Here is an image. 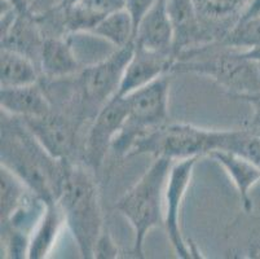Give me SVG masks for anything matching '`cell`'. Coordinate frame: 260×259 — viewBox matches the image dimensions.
<instances>
[{
  "mask_svg": "<svg viewBox=\"0 0 260 259\" xmlns=\"http://www.w3.org/2000/svg\"><path fill=\"white\" fill-rule=\"evenodd\" d=\"M2 165L46 203L57 201L63 162L52 157L20 117L2 111Z\"/></svg>",
  "mask_w": 260,
  "mask_h": 259,
  "instance_id": "1",
  "label": "cell"
},
{
  "mask_svg": "<svg viewBox=\"0 0 260 259\" xmlns=\"http://www.w3.org/2000/svg\"><path fill=\"white\" fill-rule=\"evenodd\" d=\"M57 203L82 258H94L96 245L105 229L100 193L93 175L83 166L65 160Z\"/></svg>",
  "mask_w": 260,
  "mask_h": 259,
  "instance_id": "2",
  "label": "cell"
},
{
  "mask_svg": "<svg viewBox=\"0 0 260 259\" xmlns=\"http://www.w3.org/2000/svg\"><path fill=\"white\" fill-rule=\"evenodd\" d=\"M245 130H209L183 123H166L146 134L135 142L128 156L150 154L184 160L191 157L210 156L215 151L238 152L241 144L250 134Z\"/></svg>",
  "mask_w": 260,
  "mask_h": 259,
  "instance_id": "3",
  "label": "cell"
},
{
  "mask_svg": "<svg viewBox=\"0 0 260 259\" xmlns=\"http://www.w3.org/2000/svg\"><path fill=\"white\" fill-rule=\"evenodd\" d=\"M174 160L155 157L154 162L144 172L138 183L123 194L114 208L126 218L134 229L132 254L144 258V241L152 228L165 224V196Z\"/></svg>",
  "mask_w": 260,
  "mask_h": 259,
  "instance_id": "4",
  "label": "cell"
},
{
  "mask_svg": "<svg viewBox=\"0 0 260 259\" xmlns=\"http://www.w3.org/2000/svg\"><path fill=\"white\" fill-rule=\"evenodd\" d=\"M172 71L209 75L225 87L229 95L249 94L260 90V63L247 60L240 52L212 51L194 47L180 53Z\"/></svg>",
  "mask_w": 260,
  "mask_h": 259,
  "instance_id": "5",
  "label": "cell"
},
{
  "mask_svg": "<svg viewBox=\"0 0 260 259\" xmlns=\"http://www.w3.org/2000/svg\"><path fill=\"white\" fill-rule=\"evenodd\" d=\"M170 79L167 75L127 95L128 114L112 144L118 156H128L135 142L155 128L169 123Z\"/></svg>",
  "mask_w": 260,
  "mask_h": 259,
  "instance_id": "6",
  "label": "cell"
},
{
  "mask_svg": "<svg viewBox=\"0 0 260 259\" xmlns=\"http://www.w3.org/2000/svg\"><path fill=\"white\" fill-rule=\"evenodd\" d=\"M135 51V42L115 48L104 60L87 66L79 73L78 87L86 110L94 118L98 111L117 95L123 74Z\"/></svg>",
  "mask_w": 260,
  "mask_h": 259,
  "instance_id": "7",
  "label": "cell"
},
{
  "mask_svg": "<svg viewBox=\"0 0 260 259\" xmlns=\"http://www.w3.org/2000/svg\"><path fill=\"white\" fill-rule=\"evenodd\" d=\"M200 160L198 157L177 160L172 165L169 175V182L165 196V229L167 237L171 242L172 249L179 258H191L193 251L188 248L180 228V210L186 189L190 184L191 174L196 163Z\"/></svg>",
  "mask_w": 260,
  "mask_h": 259,
  "instance_id": "8",
  "label": "cell"
},
{
  "mask_svg": "<svg viewBox=\"0 0 260 259\" xmlns=\"http://www.w3.org/2000/svg\"><path fill=\"white\" fill-rule=\"evenodd\" d=\"M128 114V103L126 97L114 96L110 99L92 120V125L84 141V160L93 170L104 163L108 151Z\"/></svg>",
  "mask_w": 260,
  "mask_h": 259,
  "instance_id": "9",
  "label": "cell"
},
{
  "mask_svg": "<svg viewBox=\"0 0 260 259\" xmlns=\"http://www.w3.org/2000/svg\"><path fill=\"white\" fill-rule=\"evenodd\" d=\"M21 120L52 157L62 161L70 160L77 139L75 125L70 118L52 110L42 117Z\"/></svg>",
  "mask_w": 260,
  "mask_h": 259,
  "instance_id": "10",
  "label": "cell"
},
{
  "mask_svg": "<svg viewBox=\"0 0 260 259\" xmlns=\"http://www.w3.org/2000/svg\"><path fill=\"white\" fill-rule=\"evenodd\" d=\"M175 61L176 56L174 54L150 51L135 44L134 54L123 74L119 90L115 96H127L157 78L166 75V73L172 71Z\"/></svg>",
  "mask_w": 260,
  "mask_h": 259,
  "instance_id": "11",
  "label": "cell"
},
{
  "mask_svg": "<svg viewBox=\"0 0 260 259\" xmlns=\"http://www.w3.org/2000/svg\"><path fill=\"white\" fill-rule=\"evenodd\" d=\"M135 44L146 49L175 56V30L169 0H157L139 22Z\"/></svg>",
  "mask_w": 260,
  "mask_h": 259,
  "instance_id": "12",
  "label": "cell"
},
{
  "mask_svg": "<svg viewBox=\"0 0 260 259\" xmlns=\"http://www.w3.org/2000/svg\"><path fill=\"white\" fill-rule=\"evenodd\" d=\"M0 106L2 111L20 118L42 117L53 110L48 94L39 82L2 89Z\"/></svg>",
  "mask_w": 260,
  "mask_h": 259,
  "instance_id": "13",
  "label": "cell"
},
{
  "mask_svg": "<svg viewBox=\"0 0 260 259\" xmlns=\"http://www.w3.org/2000/svg\"><path fill=\"white\" fill-rule=\"evenodd\" d=\"M40 73L48 79H62L79 71L70 39L62 35H44L40 52Z\"/></svg>",
  "mask_w": 260,
  "mask_h": 259,
  "instance_id": "14",
  "label": "cell"
},
{
  "mask_svg": "<svg viewBox=\"0 0 260 259\" xmlns=\"http://www.w3.org/2000/svg\"><path fill=\"white\" fill-rule=\"evenodd\" d=\"M209 157L223 166L237 188L243 210L246 213H251L252 201L250 189L260 180V168L249 158L236 152L215 151L210 153Z\"/></svg>",
  "mask_w": 260,
  "mask_h": 259,
  "instance_id": "15",
  "label": "cell"
},
{
  "mask_svg": "<svg viewBox=\"0 0 260 259\" xmlns=\"http://www.w3.org/2000/svg\"><path fill=\"white\" fill-rule=\"evenodd\" d=\"M169 11L175 30V56L191 48V44L205 37L202 25L193 0H169Z\"/></svg>",
  "mask_w": 260,
  "mask_h": 259,
  "instance_id": "16",
  "label": "cell"
},
{
  "mask_svg": "<svg viewBox=\"0 0 260 259\" xmlns=\"http://www.w3.org/2000/svg\"><path fill=\"white\" fill-rule=\"evenodd\" d=\"M63 223H66L65 215H63L60 204L57 201L47 203L43 217L34 228L32 234L30 235L27 258H46L56 244Z\"/></svg>",
  "mask_w": 260,
  "mask_h": 259,
  "instance_id": "17",
  "label": "cell"
},
{
  "mask_svg": "<svg viewBox=\"0 0 260 259\" xmlns=\"http://www.w3.org/2000/svg\"><path fill=\"white\" fill-rule=\"evenodd\" d=\"M40 69L31 59L16 51L2 48L0 52V85L20 87L39 82Z\"/></svg>",
  "mask_w": 260,
  "mask_h": 259,
  "instance_id": "18",
  "label": "cell"
},
{
  "mask_svg": "<svg viewBox=\"0 0 260 259\" xmlns=\"http://www.w3.org/2000/svg\"><path fill=\"white\" fill-rule=\"evenodd\" d=\"M91 34L108 40L115 48H120L135 42L136 27L131 13L127 8H123L103 18Z\"/></svg>",
  "mask_w": 260,
  "mask_h": 259,
  "instance_id": "19",
  "label": "cell"
},
{
  "mask_svg": "<svg viewBox=\"0 0 260 259\" xmlns=\"http://www.w3.org/2000/svg\"><path fill=\"white\" fill-rule=\"evenodd\" d=\"M201 21L206 23L238 22L250 0H193Z\"/></svg>",
  "mask_w": 260,
  "mask_h": 259,
  "instance_id": "20",
  "label": "cell"
},
{
  "mask_svg": "<svg viewBox=\"0 0 260 259\" xmlns=\"http://www.w3.org/2000/svg\"><path fill=\"white\" fill-rule=\"evenodd\" d=\"M0 178H2L0 217H2V223H4L20 208L31 189L17 175L13 174L9 168L3 165L0 167Z\"/></svg>",
  "mask_w": 260,
  "mask_h": 259,
  "instance_id": "21",
  "label": "cell"
},
{
  "mask_svg": "<svg viewBox=\"0 0 260 259\" xmlns=\"http://www.w3.org/2000/svg\"><path fill=\"white\" fill-rule=\"evenodd\" d=\"M87 9L103 20L108 14L126 8V0H79Z\"/></svg>",
  "mask_w": 260,
  "mask_h": 259,
  "instance_id": "22",
  "label": "cell"
},
{
  "mask_svg": "<svg viewBox=\"0 0 260 259\" xmlns=\"http://www.w3.org/2000/svg\"><path fill=\"white\" fill-rule=\"evenodd\" d=\"M251 130V128H250ZM236 153H240L245 156L246 158H249L252 163L260 168V136L257 132L250 131L245 140L241 144L240 149Z\"/></svg>",
  "mask_w": 260,
  "mask_h": 259,
  "instance_id": "23",
  "label": "cell"
},
{
  "mask_svg": "<svg viewBox=\"0 0 260 259\" xmlns=\"http://www.w3.org/2000/svg\"><path fill=\"white\" fill-rule=\"evenodd\" d=\"M232 97L241 100V101H245V103H247L251 106L252 116L249 122V128H251L252 131L260 134V90L259 91L249 92V94L233 95Z\"/></svg>",
  "mask_w": 260,
  "mask_h": 259,
  "instance_id": "24",
  "label": "cell"
},
{
  "mask_svg": "<svg viewBox=\"0 0 260 259\" xmlns=\"http://www.w3.org/2000/svg\"><path fill=\"white\" fill-rule=\"evenodd\" d=\"M68 4V0H27L30 13L35 18L51 13L53 11L62 8Z\"/></svg>",
  "mask_w": 260,
  "mask_h": 259,
  "instance_id": "25",
  "label": "cell"
},
{
  "mask_svg": "<svg viewBox=\"0 0 260 259\" xmlns=\"http://www.w3.org/2000/svg\"><path fill=\"white\" fill-rule=\"evenodd\" d=\"M155 2L157 0H126V8L131 13L132 18H134L135 27L138 28V25L141 18H143V16L152 8Z\"/></svg>",
  "mask_w": 260,
  "mask_h": 259,
  "instance_id": "26",
  "label": "cell"
},
{
  "mask_svg": "<svg viewBox=\"0 0 260 259\" xmlns=\"http://www.w3.org/2000/svg\"><path fill=\"white\" fill-rule=\"evenodd\" d=\"M115 256H118L117 246L113 242L112 237L108 235V232L104 231L98 245H96L94 258H115Z\"/></svg>",
  "mask_w": 260,
  "mask_h": 259,
  "instance_id": "27",
  "label": "cell"
},
{
  "mask_svg": "<svg viewBox=\"0 0 260 259\" xmlns=\"http://www.w3.org/2000/svg\"><path fill=\"white\" fill-rule=\"evenodd\" d=\"M256 18H260V0H250L249 6L246 7L243 13L241 14V17L237 23L247 22V21L256 20Z\"/></svg>",
  "mask_w": 260,
  "mask_h": 259,
  "instance_id": "28",
  "label": "cell"
},
{
  "mask_svg": "<svg viewBox=\"0 0 260 259\" xmlns=\"http://www.w3.org/2000/svg\"><path fill=\"white\" fill-rule=\"evenodd\" d=\"M242 54V57L247 59V60L256 61V63H260V40H257L255 44H252L250 48H247L246 51L240 52Z\"/></svg>",
  "mask_w": 260,
  "mask_h": 259,
  "instance_id": "29",
  "label": "cell"
},
{
  "mask_svg": "<svg viewBox=\"0 0 260 259\" xmlns=\"http://www.w3.org/2000/svg\"><path fill=\"white\" fill-rule=\"evenodd\" d=\"M77 2H79V0H68V4H74Z\"/></svg>",
  "mask_w": 260,
  "mask_h": 259,
  "instance_id": "30",
  "label": "cell"
},
{
  "mask_svg": "<svg viewBox=\"0 0 260 259\" xmlns=\"http://www.w3.org/2000/svg\"><path fill=\"white\" fill-rule=\"evenodd\" d=\"M259 136H260V134H259Z\"/></svg>",
  "mask_w": 260,
  "mask_h": 259,
  "instance_id": "31",
  "label": "cell"
}]
</instances>
